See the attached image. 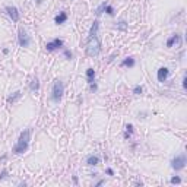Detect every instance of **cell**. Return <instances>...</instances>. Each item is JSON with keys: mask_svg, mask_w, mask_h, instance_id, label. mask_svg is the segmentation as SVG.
I'll list each match as a JSON object with an SVG mask.
<instances>
[{"mask_svg": "<svg viewBox=\"0 0 187 187\" xmlns=\"http://www.w3.org/2000/svg\"><path fill=\"white\" fill-rule=\"evenodd\" d=\"M20 97H22V92H20V91H16L13 95H10V97L7 98V102H9V104H13V102H16Z\"/></svg>", "mask_w": 187, "mask_h": 187, "instance_id": "cell-11", "label": "cell"}, {"mask_svg": "<svg viewBox=\"0 0 187 187\" xmlns=\"http://www.w3.org/2000/svg\"><path fill=\"white\" fill-rule=\"evenodd\" d=\"M6 12H7V15L12 18L13 22H18V20H19V12H18L16 7H13V6H7V7H6Z\"/></svg>", "mask_w": 187, "mask_h": 187, "instance_id": "cell-7", "label": "cell"}, {"mask_svg": "<svg viewBox=\"0 0 187 187\" xmlns=\"http://www.w3.org/2000/svg\"><path fill=\"white\" fill-rule=\"evenodd\" d=\"M86 78H88V83H94V79H95V70L92 67H89L86 70Z\"/></svg>", "mask_w": 187, "mask_h": 187, "instance_id": "cell-12", "label": "cell"}, {"mask_svg": "<svg viewBox=\"0 0 187 187\" xmlns=\"http://www.w3.org/2000/svg\"><path fill=\"white\" fill-rule=\"evenodd\" d=\"M18 41H19L20 47H28L29 42H31V38H29V35L26 34V31L23 28H20L19 32H18Z\"/></svg>", "mask_w": 187, "mask_h": 187, "instance_id": "cell-5", "label": "cell"}, {"mask_svg": "<svg viewBox=\"0 0 187 187\" xmlns=\"http://www.w3.org/2000/svg\"><path fill=\"white\" fill-rule=\"evenodd\" d=\"M105 6H107V3L104 1V3H101V6H99V7L97 9V15H98V16H99V15H101V13H102V12L105 10Z\"/></svg>", "mask_w": 187, "mask_h": 187, "instance_id": "cell-18", "label": "cell"}, {"mask_svg": "<svg viewBox=\"0 0 187 187\" xmlns=\"http://www.w3.org/2000/svg\"><path fill=\"white\" fill-rule=\"evenodd\" d=\"M37 1H38V3H41V1H42V0H37Z\"/></svg>", "mask_w": 187, "mask_h": 187, "instance_id": "cell-28", "label": "cell"}, {"mask_svg": "<svg viewBox=\"0 0 187 187\" xmlns=\"http://www.w3.org/2000/svg\"><path fill=\"white\" fill-rule=\"evenodd\" d=\"M171 183H173V184H179V183H181V179H180V177H173V179H171Z\"/></svg>", "mask_w": 187, "mask_h": 187, "instance_id": "cell-22", "label": "cell"}, {"mask_svg": "<svg viewBox=\"0 0 187 187\" xmlns=\"http://www.w3.org/2000/svg\"><path fill=\"white\" fill-rule=\"evenodd\" d=\"M117 29L126 31V29H127V22H126V20H120V22L117 23Z\"/></svg>", "mask_w": 187, "mask_h": 187, "instance_id": "cell-17", "label": "cell"}, {"mask_svg": "<svg viewBox=\"0 0 187 187\" xmlns=\"http://www.w3.org/2000/svg\"><path fill=\"white\" fill-rule=\"evenodd\" d=\"M101 53V41L98 38V35H92L88 37L86 41V54L91 57H97Z\"/></svg>", "mask_w": 187, "mask_h": 187, "instance_id": "cell-1", "label": "cell"}, {"mask_svg": "<svg viewBox=\"0 0 187 187\" xmlns=\"http://www.w3.org/2000/svg\"><path fill=\"white\" fill-rule=\"evenodd\" d=\"M126 129H127V133H126V138H127V136L133 132V126H132V124H127V126H126Z\"/></svg>", "mask_w": 187, "mask_h": 187, "instance_id": "cell-21", "label": "cell"}, {"mask_svg": "<svg viewBox=\"0 0 187 187\" xmlns=\"http://www.w3.org/2000/svg\"><path fill=\"white\" fill-rule=\"evenodd\" d=\"M6 174H7V171H6V170H3V171H1V174H0V180H1V179H4V177H6Z\"/></svg>", "mask_w": 187, "mask_h": 187, "instance_id": "cell-25", "label": "cell"}, {"mask_svg": "<svg viewBox=\"0 0 187 187\" xmlns=\"http://www.w3.org/2000/svg\"><path fill=\"white\" fill-rule=\"evenodd\" d=\"M133 94H136V95H140L142 94V86H135V89H133Z\"/></svg>", "mask_w": 187, "mask_h": 187, "instance_id": "cell-20", "label": "cell"}, {"mask_svg": "<svg viewBox=\"0 0 187 187\" xmlns=\"http://www.w3.org/2000/svg\"><path fill=\"white\" fill-rule=\"evenodd\" d=\"M186 82H187V78L184 76V78H183V88H184V89L187 88V83H186Z\"/></svg>", "mask_w": 187, "mask_h": 187, "instance_id": "cell-26", "label": "cell"}, {"mask_svg": "<svg viewBox=\"0 0 187 187\" xmlns=\"http://www.w3.org/2000/svg\"><path fill=\"white\" fill-rule=\"evenodd\" d=\"M61 45H63V41H61V40H59V38H56V40H53V41L47 42L45 48H47V51H54V50L60 48Z\"/></svg>", "mask_w": 187, "mask_h": 187, "instance_id": "cell-6", "label": "cell"}, {"mask_svg": "<svg viewBox=\"0 0 187 187\" xmlns=\"http://www.w3.org/2000/svg\"><path fill=\"white\" fill-rule=\"evenodd\" d=\"M174 44H177V45L181 44V35L174 34V35H171V37L168 38V41H167V47H173Z\"/></svg>", "mask_w": 187, "mask_h": 187, "instance_id": "cell-8", "label": "cell"}, {"mask_svg": "<svg viewBox=\"0 0 187 187\" xmlns=\"http://www.w3.org/2000/svg\"><path fill=\"white\" fill-rule=\"evenodd\" d=\"M107 174H108V176H114V171H113L111 168H108V170H107Z\"/></svg>", "mask_w": 187, "mask_h": 187, "instance_id": "cell-27", "label": "cell"}, {"mask_svg": "<svg viewBox=\"0 0 187 187\" xmlns=\"http://www.w3.org/2000/svg\"><path fill=\"white\" fill-rule=\"evenodd\" d=\"M29 88H31V91H32V92H37V91L40 89V83H38V79H37V78H34V79L31 80Z\"/></svg>", "mask_w": 187, "mask_h": 187, "instance_id": "cell-15", "label": "cell"}, {"mask_svg": "<svg viewBox=\"0 0 187 187\" xmlns=\"http://www.w3.org/2000/svg\"><path fill=\"white\" fill-rule=\"evenodd\" d=\"M86 164H88V165H98V164H99V158H98V157L91 155V157H88Z\"/></svg>", "mask_w": 187, "mask_h": 187, "instance_id": "cell-14", "label": "cell"}, {"mask_svg": "<svg viewBox=\"0 0 187 187\" xmlns=\"http://www.w3.org/2000/svg\"><path fill=\"white\" fill-rule=\"evenodd\" d=\"M54 20H56V23H57V25L64 23V22L67 20V15H66V12H60V13L56 16V19H54Z\"/></svg>", "mask_w": 187, "mask_h": 187, "instance_id": "cell-10", "label": "cell"}, {"mask_svg": "<svg viewBox=\"0 0 187 187\" xmlns=\"http://www.w3.org/2000/svg\"><path fill=\"white\" fill-rule=\"evenodd\" d=\"M98 28H99V22H98V20H95V22H94V25L91 26L89 37H92V35H98Z\"/></svg>", "mask_w": 187, "mask_h": 187, "instance_id": "cell-13", "label": "cell"}, {"mask_svg": "<svg viewBox=\"0 0 187 187\" xmlns=\"http://www.w3.org/2000/svg\"><path fill=\"white\" fill-rule=\"evenodd\" d=\"M63 92H64V85L61 80H54L53 83V89H51V99L54 102H59L63 97Z\"/></svg>", "mask_w": 187, "mask_h": 187, "instance_id": "cell-3", "label": "cell"}, {"mask_svg": "<svg viewBox=\"0 0 187 187\" xmlns=\"http://www.w3.org/2000/svg\"><path fill=\"white\" fill-rule=\"evenodd\" d=\"M28 145H29V130L26 129V130H23V132L20 133V136H19V139H18V143H16L15 148H13V154L19 155V154L26 152Z\"/></svg>", "mask_w": 187, "mask_h": 187, "instance_id": "cell-2", "label": "cell"}, {"mask_svg": "<svg viewBox=\"0 0 187 187\" xmlns=\"http://www.w3.org/2000/svg\"><path fill=\"white\" fill-rule=\"evenodd\" d=\"M64 56H66L67 59H72V53H70L69 50H66V51H64Z\"/></svg>", "mask_w": 187, "mask_h": 187, "instance_id": "cell-23", "label": "cell"}, {"mask_svg": "<svg viewBox=\"0 0 187 187\" xmlns=\"http://www.w3.org/2000/svg\"><path fill=\"white\" fill-rule=\"evenodd\" d=\"M121 66H129V67H133L135 66V59L133 57H127L126 60L121 61Z\"/></svg>", "mask_w": 187, "mask_h": 187, "instance_id": "cell-16", "label": "cell"}, {"mask_svg": "<svg viewBox=\"0 0 187 187\" xmlns=\"http://www.w3.org/2000/svg\"><path fill=\"white\" fill-rule=\"evenodd\" d=\"M186 155L184 154H181V155H179V157H176L174 159H173V162H171V167L176 170V171H180V170H183L184 167H186Z\"/></svg>", "mask_w": 187, "mask_h": 187, "instance_id": "cell-4", "label": "cell"}, {"mask_svg": "<svg viewBox=\"0 0 187 187\" xmlns=\"http://www.w3.org/2000/svg\"><path fill=\"white\" fill-rule=\"evenodd\" d=\"M104 12H107L108 15H111V16H113V15H114V7H113L111 4H107V6H105V10H104Z\"/></svg>", "mask_w": 187, "mask_h": 187, "instance_id": "cell-19", "label": "cell"}, {"mask_svg": "<svg viewBox=\"0 0 187 187\" xmlns=\"http://www.w3.org/2000/svg\"><path fill=\"white\" fill-rule=\"evenodd\" d=\"M89 85H91V91H97V88H98L97 83H89Z\"/></svg>", "mask_w": 187, "mask_h": 187, "instance_id": "cell-24", "label": "cell"}, {"mask_svg": "<svg viewBox=\"0 0 187 187\" xmlns=\"http://www.w3.org/2000/svg\"><path fill=\"white\" fill-rule=\"evenodd\" d=\"M168 75H170V70H168L167 67H161V69L158 70V80H159V82H165L167 78H168Z\"/></svg>", "mask_w": 187, "mask_h": 187, "instance_id": "cell-9", "label": "cell"}]
</instances>
